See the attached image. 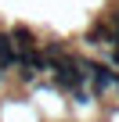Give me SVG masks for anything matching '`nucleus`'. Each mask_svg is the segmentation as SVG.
<instances>
[{
	"label": "nucleus",
	"instance_id": "1",
	"mask_svg": "<svg viewBox=\"0 0 119 122\" xmlns=\"http://www.w3.org/2000/svg\"><path fill=\"white\" fill-rule=\"evenodd\" d=\"M7 40H11L15 54H29V50H40V36H36L29 25H15V29L7 32Z\"/></svg>",
	"mask_w": 119,
	"mask_h": 122
},
{
	"label": "nucleus",
	"instance_id": "2",
	"mask_svg": "<svg viewBox=\"0 0 119 122\" xmlns=\"http://www.w3.org/2000/svg\"><path fill=\"white\" fill-rule=\"evenodd\" d=\"M105 25H108V29H112V36H119V11H112V18H108V22H105Z\"/></svg>",
	"mask_w": 119,
	"mask_h": 122
}]
</instances>
